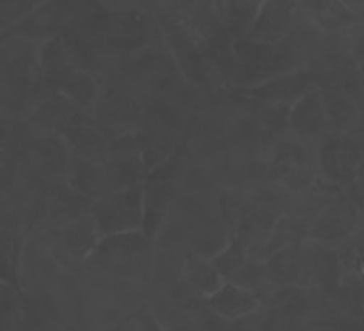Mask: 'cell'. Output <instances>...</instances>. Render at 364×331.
Returning <instances> with one entry per match:
<instances>
[{"label":"cell","mask_w":364,"mask_h":331,"mask_svg":"<svg viewBox=\"0 0 364 331\" xmlns=\"http://www.w3.org/2000/svg\"><path fill=\"white\" fill-rule=\"evenodd\" d=\"M301 271L298 252L293 247H287L275 254L267 264V276H271L274 281H279L282 285H289L295 278H298Z\"/></svg>","instance_id":"obj_19"},{"label":"cell","mask_w":364,"mask_h":331,"mask_svg":"<svg viewBox=\"0 0 364 331\" xmlns=\"http://www.w3.org/2000/svg\"><path fill=\"white\" fill-rule=\"evenodd\" d=\"M356 57H358V67H360L361 80H363V82H364V40H361V44L358 45Z\"/></svg>","instance_id":"obj_23"},{"label":"cell","mask_w":364,"mask_h":331,"mask_svg":"<svg viewBox=\"0 0 364 331\" xmlns=\"http://www.w3.org/2000/svg\"><path fill=\"white\" fill-rule=\"evenodd\" d=\"M52 85L78 107H90L96 97V82L87 73L76 72V70Z\"/></svg>","instance_id":"obj_17"},{"label":"cell","mask_w":364,"mask_h":331,"mask_svg":"<svg viewBox=\"0 0 364 331\" xmlns=\"http://www.w3.org/2000/svg\"><path fill=\"white\" fill-rule=\"evenodd\" d=\"M67 139L78 158L90 162H102L107 157V144L101 133L81 123L67 129Z\"/></svg>","instance_id":"obj_12"},{"label":"cell","mask_w":364,"mask_h":331,"mask_svg":"<svg viewBox=\"0 0 364 331\" xmlns=\"http://www.w3.org/2000/svg\"><path fill=\"white\" fill-rule=\"evenodd\" d=\"M209 309L227 320H238L259 309V298L255 291L238 283H224L208 298Z\"/></svg>","instance_id":"obj_8"},{"label":"cell","mask_w":364,"mask_h":331,"mask_svg":"<svg viewBox=\"0 0 364 331\" xmlns=\"http://www.w3.org/2000/svg\"><path fill=\"white\" fill-rule=\"evenodd\" d=\"M237 67L245 72V78L271 80L269 76L284 73L293 63L289 50L280 49L279 44L255 43L250 39H238L233 47Z\"/></svg>","instance_id":"obj_2"},{"label":"cell","mask_w":364,"mask_h":331,"mask_svg":"<svg viewBox=\"0 0 364 331\" xmlns=\"http://www.w3.org/2000/svg\"><path fill=\"white\" fill-rule=\"evenodd\" d=\"M306 165V153L295 141H282L274 149L271 163L272 178L279 181H291L301 176Z\"/></svg>","instance_id":"obj_11"},{"label":"cell","mask_w":364,"mask_h":331,"mask_svg":"<svg viewBox=\"0 0 364 331\" xmlns=\"http://www.w3.org/2000/svg\"><path fill=\"white\" fill-rule=\"evenodd\" d=\"M301 13L326 33L348 29L355 23V9L343 0H301Z\"/></svg>","instance_id":"obj_9"},{"label":"cell","mask_w":364,"mask_h":331,"mask_svg":"<svg viewBox=\"0 0 364 331\" xmlns=\"http://www.w3.org/2000/svg\"><path fill=\"white\" fill-rule=\"evenodd\" d=\"M321 92L326 105L328 128L336 131H345L353 126V123L358 120V109L353 100L333 89H321Z\"/></svg>","instance_id":"obj_16"},{"label":"cell","mask_w":364,"mask_h":331,"mask_svg":"<svg viewBox=\"0 0 364 331\" xmlns=\"http://www.w3.org/2000/svg\"><path fill=\"white\" fill-rule=\"evenodd\" d=\"M94 2L99 5H112V7H119V5L130 4L132 0H94Z\"/></svg>","instance_id":"obj_24"},{"label":"cell","mask_w":364,"mask_h":331,"mask_svg":"<svg viewBox=\"0 0 364 331\" xmlns=\"http://www.w3.org/2000/svg\"><path fill=\"white\" fill-rule=\"evenodd\" d=\"M363 149L346 136H332L319 151L321 171L333 185H351L363 165Z\"/></svg>","instance_id":"obj_3"},{"label":"cell","mask_w":364,"mask_h":331,"mask_svg":"<svg viewBox=\"0 0 364 331\" xmlns=\"http://www.w3.org/2000/svg\"><path fill=\"white\" fill-rule=\"evenodd\" d=\"M185 276L188 285L196 293L208 295V298L224 285V281H222L224 275L217 270L213 260L190 259L185 267Z\"/></svg>","instance_id":"obj_15"},{"label":"cell","mask_w":364,"mask_h":331,"mask_svg":"<svg viewBox=\"0 0 364 331\" xmlns=\"http://www.w3.org/2000/svg\"><path fill=\"white\" fill-rule=\"evenodd\" d=\"M143 189L138 185L101 197L92 207V218L101 236L138 229L144 223Z\"/></svg>","instance_id":"obj_1"},{"label":"cell","mask_w":364,"mask_h":331,"mask_svg":"<svg viewBox=\"0 0 364 331\" xmlns=\"http://www.w3.org/2000/svg\"><path fill=\"white\" fill-rule=\"evenodd\" d=\"M350 199L364 212V178L351 183Z\"/></svg>","instance_id":"obj_22"},{"label":"cell","mask_w":364,"mask_h":331,"mask_svg":"<svg viewBox=\"0 0 364 331\" xmlns=\"http://www.w3.org/2000/svg\"><path fill=\"white\" fill-rule=\"evenodd\" d=\"M75 102H72L68 97L60 94L57 99H49L41 105L38 110V120L44 125L49 126H57V128H63L67 131L70 126L80 123L76 118V110H75Z\"/></svg>","instance_id":"obj_18"},{"label":"cell","mask_w":364,"mask_h":331,"mask_svg":"<svg viewBox=\"0 0 364 331\" xmlns=\"http://www.w3.org/2000/svg\"><path fill=\"white\" fill-rule=\"evenodd\" d=\"M313 76L308 72H298L274 76L266 82H261L255 87H250L246 94L250 97L267 104H282L291 107L296 100L304 96L311 87H314Z\"/></svg>","instance_id":"obj_5"},{"label":"cell","mask_w":364,"mask_h":331,"mask_svg":"<svg viewBox=\"0 0 364 331\" xmlns=\"http://www.w3.org/2000/svg\"><path fill=\"white\" fill-rule=\"evenodd\" d=\"M0 15H2V29H7L15 23H20L36 10L44 0H0Z\"/></svg>","instance_id":"obj_21"},{"label":"cell","mask_w":364,"mask_h":331,"mask_svg":"<svg viewBox=\"0 0 364 331\" xmlns=\"http://www.w3.org/2000/svg\"><path fill=\"white\" fill-rule=\"evenodd\" d=\"M266 0H222L219 11L228 36L245 39L259 15Z\"/></svg>","instance_id":"obj_10"},{"label":"cell","mask_w":364,"mask_h":331,"mask_svg":"<svg viewBox=\"0 0 364 331\" xmlns=\"http://www.w3.org/2000/svg\"><path fill=\"white\" fill-rule=\"evenodd\" d=\"M214 2H215V5H217V9H219L220 4H222V0H214Z\"/></svg>","instance_id":"obj_26"},{"label":"cell","mask_w":364,"mask_h":331,"mask_svg":"<svg viewBox=\"0 0 364 331\" xmlns=\"http://www.w3.org/2000/svg\"><path fill=\"white\" fill-rule=\"evenodd\" d=\"M361 209L351 199H337L322 210L313 227V238L324 241L345 239L361 222Z\"/></svg>","instance_id":"obj_6"},{"label":"cell","mask_w":364,"mask_h":331,"mask_svg":"<svg viewBox=\"0 0 364 331\" xmlns=\"http://www.w3.org/2000/svg\"><path fill=\"white\" fill-rule=\"evenodd\" d=\"M148 247V238L138 232H120L102 236L97 244V254L101 257H132Z\"/></svg>","instance_id":"obj_14"},{"label":"cell","mask_w":364,"mask_h":331,"mask_svg":"<svg viewBox=\"0 0 364 331\" xmlns=\"http://www.w3.org/2000/svg\"><path fill=\"white\" fill-rule=\"evenodd\" d=\"M299 11L301 0H266L245 39L255 43L280 44L289 36Z\"/></svg>","instance_id":"obj_4"},{"label":"cell","mask_w":364,"mask_h":331,"mask_svg":"<svg viewBox=\"0 0 364 331\" xmlns=\"http://www.w3.org/2000/svg\"><path fill=\"white\" fill-rule=\"evenodd\" d=\"M343 2H346L350 5L351 9H356L358 5H361V4H364V0H343Z\"/></svg>","instance_id":"obj_25"},{"label":"cell","mask_w":364,"mask_h":331,"mask_svg":"<svg viewBox=\"0 0 364 331\" xmlns=\"http://www.w3.org/2000/svg\"><path fill=\"white\" fill-rule=\"evenodd\" d=\"M97 234L101 233H99L94 218H83V220L70 224L65 232L62 233V244L70 256L83 259L94 249H97Z\"/></svg>","instance_id":"obj_13"},{"label":"cell","mask_w":364,"mask_h":331,"mask_svg":"<svg viewBox=\"0 0 364 331\" xmlns=\"http://www.w3.org/2000/svg\"><path fill=\"white\" fill-rule=\"evenodd\" d=\"M245 259V239L242 236H238L237 239H233L230 244L227 246V249H224L219 256H215L213 259V264L215 265L217 270L224 275V278H230L246 264Z\"/></svg>","instance_id":"obj_20"},{"label":"cell","mask_w":364,"mask_h":331,"mask_svg":"<svg viewBox=\"0 0 364 331\" xmlns=\"http://www.w3.org/2000/svg\"><path fill=\"white\" fill-rule=\"evenodd\" d=\"M289 128L299 138H318L328 128L322 92L318 87L299 97L289 112Z\"/></svg>","instance_id":"obj_7"}]
</instances>
